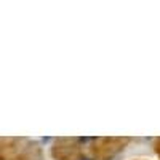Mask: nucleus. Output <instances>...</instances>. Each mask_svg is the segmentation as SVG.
<instances>
[{
    "label": "nucleus",
    "instance_id": "f257e3e1",
    "mask_svg": "<svg viewBox=\"0 0 160 160\" xmlns=\"http://www.w3.org/2000/svg\"><path fill=\"white\" fill-rule=\"evenodd\" d=\"M85 160H87V158H85Z\"/></svg>",
    "mask_w": 160,
    "mask_h": 160
}]
</instances>
